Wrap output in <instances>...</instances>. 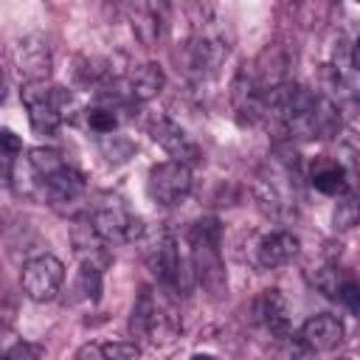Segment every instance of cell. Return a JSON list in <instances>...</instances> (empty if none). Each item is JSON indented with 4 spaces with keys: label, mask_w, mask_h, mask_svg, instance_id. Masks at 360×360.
Listing matches in <instances>:
<instances>
[{
    "label": "cell",
    "mask_w": 360,
    "mask_h": 360,
    "mask_svg": "<svg viewBox=\"0 0 360 360\" xmlns=\"http://www.w3.org/2000/svg\"><path fill=\"white\" fill-rule=\"evenodd\" d=\"M132 31L138 37L141 45L152 48L160 37V14L155 6H138L135 14H132Z\"/></svg>",
    "instance_id": "ac0fdd59"
},
{
    "label": "cell",
    "mask_w": 360,
    "mask_h": 360,
    "mask_svg": "<svg viewBox=\"0 0 360 360\" xmlns=\"http://www.w3.org/2000/svg\"><path fill=\"white\" fill-rule=\"evenodd\" d=\"M222 225L217 217H202L188 228V245H219Z\"/></svg>",
    "instance_id": "7402d4cb"
},
{
    "label": "cell",
    "mask_w": 360,
    "mask_h": 360,
    "mask_svg": "<svg viewBox=\"0 0 360 360\" xmlns=\"http://www.w3.org/2000/svg\"><path fill=\"white\" fill-rule=\"evenodd\" d=\"M346 338V329H343V321L338 315H312L304 326H301V343L312 352H332L343 343Z\"/></svg>",
    "instance_id": "30bf717a"
},
{
    "label": "cell",
    "mask_w": 360,
    "mask_h": 360,
    "mask_svg": "<svg viewBox=\"0 0 360 360\" xmlns=\"http://www.w3.org/2000/svg\"><path fill=\"white\" fill-rule=\"evenodd\" d=\"M180 332V318L169 309V307H160L155 301V309H152V318H149V329H146V340L149 343H169L174 340Z\"/></svg>",
    "instance_id": "e0dca14e"
},
{
    "label": "cell",
    "mask_w": 360,
    "mask_h": 360,
    "mask_svg": "<svg viewBox=\"0 0 360 360\" xmlns=\"http://www.w3.org/2000/svg\"><path fill=\"white\" fill-rule=\"evenodd\" d=\"M253 315L262 326H267V332L278 340L290 338V318H287V304L281 298L278 290H264L256 301H253Z\"/></svg>",
    "instance_id": "7c38bea8"
},
{
    "label": "cell",
    "mask_w": 360,
    "mask_h": 360,
    "mask_svg": "<svg viewBox=\"0 0 360 360\" xmlns=\"http://www.w3.org/2000/svg\"><path fill=\"white\" fill-rule=\"evenodd\" d=\"M3 98H6V76L0 70V104H3Z\"/></svg>",
    "instance_id": "1f68e13d"
},
{
    "label": "cell",
    "mask_w": 360,
    "mask_h": 360,
    "mask_svg": "<svg viewBox=\"0 0 360 360\" xmlns=\"http://www.w3.org/2000/svg\"><path fill=\"white\" fill-rule=\"evenodd\" d=\"M155 295L152 290H141V295L135 298V307H132V315H129V332L141 340H146V329H149V318H152V309H155Z\"/></svg>",
    "instance_id": "44dd1931"
},
{
    "label": "cell",
    "mask_w": 360,
    "mask_h": 360,
    "mask_svg": "<svg viewBox=\"0 0 360 360\" xmlns=\"http://www.w3.org/2000/svg\"><path fill=\"white\" fill-rule=\"evenodd\" d=\"M349 276H343V270L338 267V264H326V267H321L318 273H315V287L326 295V298H338V290L343 287V281H346Z\"/></svg>",
    "instance_id": "603a6c76"
},
{
    "label": "cell",
    "mask_w": 360,
    "mask_h": 360,
    "mask_svg": "<svg viewBox=\"0 0 360 360\" xmlns=\"http://www.w3.org/2000/svg\"><path fill=\"white\" fill-rule=\"evenodd\" d=\"M309 183L321 191V194H338L343 197L349 191L346 183V166L340 160H329V158H318L309 169Z\"/></svg>",
    "instance_id": "9a60e30c"
},
{
    "label": "cell",
    "mask_w": 360,
    "mask_h": 360,
    "mask_svg": "<svg viewBox=\"0 0 360 360\" xmlns=\"http://www.w3.org/2000/svg\"><path fill=\"white\" fill-rule=\"evenodd\" d=\"M104 360H141V349L135 343H104L101 346Z\"/></svg>",
    "instance_id": "4316f807"
},
{
    "label": "cell",
    "mask_w": 360,
    "mask_h": 360,
    "mask_svg": "<svg viewBox=\"0 0 360 360\" xmlns=\"http://www.w3.org/2000/svg\"><path fill=\"white\" fill-rule=\"evenodd\" d=\"M42 357V346H37V343H14L8 352H3L0 354V360H39Z\"/></svg>",
    "instance_id": "83f0119b"
},
{
    "label": "cell",
    "mask_w": 360,
    "mask_h": 360,
    "mask_svg": "<svg viewBox=\"0 0 360 360\" xmlns=\"http://www.w3.org/2000/svg\"><path fill=\"white\" fill-rule=\"evenodd\" d=\"M191 360H214V357H211V354H194Z\"/></svg>",
    "instance_id": "d6a6232c"
},
{
    "label": "cell",
    "mask_w": 360,
    "mask_h": 360,
    "mask_svg": "<svg viewBox=\"0 0 360 360\" xmlns=\"http://www.w3.org/2000/svg\"><path fill=\"white\" fill-rule=\"evenodd\" d=\"M73 292L76 298L87 301V304H96L101 298V270L90 262H84L76 273V284H73Z\"/></svg>",
    "instance_id": "ffe728a7"
},
{
    "label": "cell",
    "mask_w": 360,
    "mask_h": 360,
    "mask_svg": "<svg viewBox=\"0 0 360 360\" xmlns=\"http://www.w3.org/2000/svg\"><path fill=\"white\" fill-rule=\"evenodd\" d=\"M146 262H149V270L155 273V278H158L163 287H169V290H177V287H180V281H183V264H180L177 242H174L169 233H163V236L152 245Z\"/></svg>",
    "instance_id": "ba28073f"
},
{
    "label": "cell",
    "mask_w": 360,
    "mask_h": 360,
    "mask_svg": "<svg viewBox=\"0 0 360 360\" xmlns=\"http://www.w3.org/2000/svg\"><path fill=\"white\" fill-rule=\"evenodd\" d=\"M335 301H340L343 307H349L352 312H357L360 309V290H357V284H354V278H346L343 281V287L338 290V298Z\"/></svg>",
    "instance_id": "f1b7e54d"
},
{
    "label": "cell",
    "mask_w": 360,
    "mask_h": 360,
    "mask_svg": "<svg viewBox=\"0 0 360 360\" xmlns=\"http://www.w3.org/2000/svg\"><path fill=\"white\" fill-rule=\"evenodd\" d=\"M11 59H14V68L20 73V79L25 84L31 82H45L51 76V68H53V56H51V45L45 37L39 34H28V37H20L11 48Z\"/></svg>",
    "instance_id": "3957f363"
},
{
    "label": "cell",
    "mask_w": 360,
    "mask_h": 360,
    "mask_svg": "<svg viewBox=\"0 0 360 360\" xmlns=\"http://www.w3.org/2000/svg\"><path fill=\"white\" fill-rule=\"evenodd\" d=\"M191 267H194V278L205 292H211L214 298L225 292L228 278H225L219 245H191Z\"/></svg>",
    "instance_id": "8992f818"
},
{
    "label": "cell",
    "mask_w": 360,
    "mask_h": 360,
    "mask_svg": "<svg viewBox=\"0 0 360 360\" xmlns=\"http://www.w3.org/2000/svg\"><path fill=\"white\" fill-rule=\"evenodd\" d=\"M357 217H360V208H357V200L352 194H343L335 205V214H332V222L338 231H352L357 225Z\"/></svg>",
    "instance_id": "cb8c5ba5"
},
{
    "label": "cell",
    "mask_w": 360,
    "mask_h": 360,
    "mask_svg": "<svg viewBox=\"0 0 360 360\" xmlns=\"http://www.w3.org/2000/svg\"><path fill=\"white\" fill-rule=\"evenodd\" d=\"M42 191L48 194V202H51L56 211H65V214H68V211H73V208L82 202V197H84V177H82L76 169L65 166L59 174L42 180Z\"/></svg>",
    "instance_id": "9c48e42d"
},
{
    "label": "cell",
    "mask_w": 360,
    "mask_h": 360,
    "mask_svg": "<svg viewBox=\"0 0 360 360\" xmlns=\"http://www.w3.org/2000/svg\"><path fill=\"white\" fill-rule=\"evenodd\" d=\"M87 124H90V129L98 132V135H112L115 127H118V118H115V112L107 110V107H93V110H87Z\"/></svg>",
    "instance_id": "d4e9b609"
},
{
    "label": "cell",
    "mask_w": 360,
    "mask_h": 360,
    "mask_svg": "<svg viewBox=\"0 0 360 360\" xmlns=\"http://www.w3.org/2000/svg\"><path fill=\"white\" fill-rule=\"evenodd\" d=\"M228 56V42L214 31H200L188 42V70L197 76H211Z\"/></svg>",
    "instance_id": "52a82bcc"
},
{
    "label": "cell",
    "mask_w": 360,
    "mask_h": 360,
    "mask_svg": "<svg viewBox=\"0 0 360 360\" xmlns=\"http://www.w3.org/2000/svg\"><path fill=\"white\" fill-rule=\"evenodd\" d=\"M0 152L6 158H17L22 152V138L11 129H0Z\"/></svg>",
    "instance_id": "f546056e"
},
{
    "label": "cell",
    "mask_w": 360,
    "mask_h": 360,
    "mask_svg": "<svg viewBox=\"0 0 360 360\" xmlns=\"http://www.w3.org/2000/svg\"><path fill=\"white\" fill-rule=\"evenodd\" d=\"M163 84H166V76H163L160 65L146 62V65H141V68H135V70L129 73L127 96H129L132 101H138V104H146V101H152V98L163 90Z\"/></svg>",
    "instance_id": "5bb4252c"
},
{
    "label": "cell",
    "mask_w": 360,
    "mask_h": 360,
    "mask_svg": "<svg viewBox=\"0 0 360 360\" xmlns=\"http://www.w3.org/2000/svg\"><path fill=\"white\" fill-rule=\"evenodd\" d=\"M132 214L118 202V200H107L104 205H98L93 211V231L101 242H127L129 236V225H132Z\"/></svg>",
    "instance_id": "8fae6325"
},
{
    "label": "cell",
    "mask_w": 360,
    "mask_h": 360,
    "mask_svg": "<svg viewBox=\"0 0 360 360\" xmlns=\"http://www.w3.org/2000/svg\"><path fill=\"white\" fill-rule=\"evenodd\" d=\"M301 250V242L295 233L290 231H273L267 236L259 239V248H256V256H259V264L262 267H281L287 262H292Z\"/></svg>",
    "instance_id": "4fadbf2b"
},
{
    "label": "cell",
    "mask_w": 360,
    "mask_h": 360,
    "mask_svg": "<svg viewBox=\"0 0 360 360\" xmlns=\"http://www.w3.org/2000/svg\"><path fill=\"white\" fill-rule=\"evenodd\" d=\"M28 163H31V172L39 177V183L48 180V177H53V174H59V172L68 166L65 158H62V152L48 149V146L31 149V152H28Z\"/></svg>",
    "instance_id": "d6986e66"
},
{
    "label": "cell",
    "mask_w": 360,
    "mask_h": 360,
    "mask_svg": "<svg viewBox=\"0 0 360 360\" xmlns=\"http://www.w3.org/2000/svg\"><path fill=\"white\" fill-rule=\"evenodd\" d=\"M62 281H65V267L51 253L34 256L22 267V292L37 304L53 301L62 290Z\"/></svg>",
    "instance_id": "6da1fadb"
},
{
    "label": "cell",
    "mask_w": 360,
    "mask_h": 360,
    "mask_svg": "<svg viewBox=\"0 0 360 360\" xmlns=\"http://www.w3.org/2000/svg\"><path fill=\"white\" fill-rule=\"evenodd\" d=\"M312 349H307L301 340H292V335L290 338H284V340H278V352H276V357L278 360H312Z\"/></svg>",
    "instance_id": "484cf974"
},
{
    "label": "cell",
    "mask_w": 360,
    "mask_h": 360,
    "mask_svg": "<svg viewBox=\"0 0 360 360\" xmlns=\"http://www.w3.org/2000/svg\"><path fill=\"white\" fill-rule=\"evenodd\" d=\"M76 360H104L101 346H98V343H84V346H79Z\"/></svg>",
    "instance_id": "4dcf8cb0"
},
{
    "label": "cell",
    "mask_w": 360,
    "mask_h": 360,
    "mask_svg": "<svg viewBox=\"0 0 360 360\" xmlns=\"http://www.w3.org/2000/svg\"><path fill=\"white\" fill-rule=\"evenodd\" d=\"M312 127H315V138H335L340 132V110H338L335 101H329L321 93H315Z\"/></svg>",
    "instance_id": "2e32d148"
},
{
    "label": "cell",
    "mask_w": 360,
    "mask_h": 360,
    "mask_svg": "<svg viewBox=\"0 0 360 360\" xmlns=\"http://www.w3.org/2000/svg\"><path fill=\"white\" fill-rule=\"evenodd\" d=\"M188 191H191V169L188 166L166 160V163H158L149 169L146 194L158 205H177L180 200H186Z\"/></svg>",
    "instance_id": "7a4b0ae2"
},
{
    "label": "cell",
    "mask_w": 360,
    "mask_h": 360,
    "mask_svg": "<svg viewBox=\"0 0 360 360\" xmlns=\"http://www.w3.org/2000/svg\"><path fill=\"white\" fill-rule=\"evenodd\" d=\"M20 96H22V104L28 107L31 129L39 135H53L62 124V115L51 104V87L45 82H31V84H22Z\"/></svg>",
    "instance_id": "5b68a950"
},
{
    "label": "cell",
    "mask_w": 360,
    "mask_h": 360,
    "mask_svg": "<svg viewBox=\"0 0 360 360\" xmlns=\"http://www.w3.org/2000/svg\"><path fill=\"white\" fill-rule=\"evenodd\" d=\"M149 135H152L155 143H160V146L174 158V163L188 166V163H197V160H200L197 143L186 135V129H183L177 121H172V118H166V115H155V118L149 121Z\"/></svg>",
    "instance_id": "277c9868"
}]
</instances>
